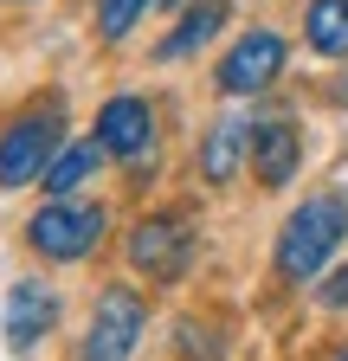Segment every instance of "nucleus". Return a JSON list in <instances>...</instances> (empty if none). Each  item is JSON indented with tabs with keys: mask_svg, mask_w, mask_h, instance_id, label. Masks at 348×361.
<instances>
[{
	"mask_svg": "<svg viewBox=\"0 0 348 361\" xmlns=\"http://www.w3.org/2000/svg\"><path fill=\"white\" fill-rule=\"evenodd\" d=\"M342 239H348V200H342V194H316V200H303V207L284 219V233H278V278L310 284L316 271L335 258Z\"/></svg>",
	"mask_w": 348,
	"mask_h": 361,
	"instance_id": "nucleus-1",
	"label": "nucleus"
},
{
	"mask_svg": "<svg viewBox=\"0 0 348 361\" xmlns=\"http://www.w3.org/2000/svg\"><path fill=\"white\" fill-rule=\"evenodd\" d=\"M194 258V233L181 213H149L136 233H129V264L142 271L149 284H174Z\"/></svg>",
	"mask_w": 348,
	"mask_h": 361,
	"instance_id": "nucleus-5",
	"label": "nucleus"
},
{
	"mask_svg": "<svg viewBox=\"0 0 348 361\" xmlns=\"http://www.w3.org/2000/svg\"><path fill=\"white\" fill-rule=\"evenodd\" d=\"M58 161V104L26 110L0 129V188H32Z\"/></svg>",
	"mask_w": 348,
	"mask_h": 361,
	"instance_id": "nucleus-3",
	"label": "nucleus"
},
{
	"mask_svg": "<svg viewBox=\"0 0 348 361\" xmlns=\"http://www.w3.org/2000/svg\"><path fill=\"white\" fill-rule=\"evenodd\" d=\"M329 361H348V348H335V355H329Z\"/></svg>",
	"mask_w": 348,
	"mask_h": 361,
	"instance_id": "nucleus-17",
	"label": "nucleus"
},
{
	"mask_svg": "<svg viewBox=\"0 0 348 361\" xmlns=\"http://www.w3.org/2000/svg\"><path fill=\"white\" fill-rule=\"evenodd\" d=\"M335 104H348V71H342V84H335Z\"/></svg>",
	"mask_w": 348,
	"mask_h": 361,
	"instance_id": "nucleus-16",
	"label": "nucleus"
},
{
	"mask_svg": "<svg viewBox=\"0 0 348 361\" xmlns=\"http://www.w3.org/2000/svg\"><path fill=\"white\" fill-rule=\"evenodd\" d=\"M97 161H104V142H77V149H65V155L46 168V194H52V200H65L71 188H84V180L97 174Z\"/></svg>",
	"mask_w": 348,
	"mask_h": 361,
	"instance_id": "nucleus-13",
	"label": "nucleus"
},
{
	"mask_svg": "<svg viewBox=\"0 0 348 361\" xmlns=\"http://www.w3.org/2000/svg\"><path fill=\"white\" fill-rule=\"evenodd\" d=\"M97 142H104V155H123V161L149 155V142H155V110L142 97H110L97 110Z\"/></svg>",
	"mask_w": 348,
	"mask_h": 361,
	"instance_id": "nucleus-7",
	"label": "nucleus"
},
{
	"mask_svg": "<svg viewBox=\"0 0 348 361\" xmlns=\"http://www.w3.org/2000/svg\"><path fill=\"white\" fill-rule=\"evenodd\" d=\"M303 39H310L323 59H348V0H310Z\"/></svg>",
	"mask_w": 348,
	"mask_h": 361,
	"instance_id": "nucleus-12",
	"label": "nucleus"
},
{
	"mask_svg": "<svg viewBox=\"0 0 348 361\" xmlns=\"http://www.w3.org/2000/svg\"><path fill=\"white\" fill-rule=\"evenodd\" d=\"M323 303H329V310H342V303H348V264H342V271H329V284H323Z\"/></svg>",
	"mask_w": 348,
	"mask_h": 361,
	"instance_id": "nucleus-15",
	"label": "nucleus"
},
{
	"mask_svg": "<svg viewBox=\"0 0 348 361\" xmlns=\"http://www.w3.org/2000/svg\"><path fill=\"white\" fill-rule=\"evenodd\" d=\"M239 161H251V129L226 116V123H213L206 142H200V174L213 180V188H226V180L239 174Z\"/></svg>",
	"mask_w": 348,
	"mask_h": 361,
	"instance_id": "nucleus-10",
	"label": "nucleus"
},
{
	"mask_svg": "<svg viewBox=\"0 0 348 361\" xmlns=\"http://www.w3.org/2000/svg\"><path fill=\"white\" fill-rule=\"evenodd\" d=\"M52 323H58V297H52L46 284L20 278V284L7 290V348H13V355H32L39 336H46Z\"/></svg>",
	"mask_w": 348,
	"mask_h": 361,
	"instance_id": "nucleus-8",
	"label": "nucleus"
},
{
	"mask_svg": "<svg viewBox=\"0 0 348 361\" xmlns=\"http://www.w3.org/2000/svg\"><path fill=\"white\" fill-rule=\"evenodd\" d=\"M278 71H284V39L258 26V32H245L220 59V90H226V97H258Z\"/></svg>",
	"mask_w": 348,
	"mask_h": 361,
	"instance_id": "nucleus-6",
	"label": "nucleus"
},
{
	"mask_svg": "<svg viewBox=\"0 0 348 361\" xmlns=\"http://www.w3.org/2000/svg\"><path fill=\"white\" fill-rule=\"evenodd\" d=\"M297 161H303V142H297L290 123H258L251 129V174H258V188H284V180L297 174Z\"/></svg>",
	"mask_w": 348,
	"mask_h": 361,
	"instance_id": "nucleus-9",
	"label": "nucleus"
},
{
	"mask_svg": "<svg viewBox=\"0 0 348 361\" xmlns=\"http://www.w3.org/2000/svg\"><path fill=\"white\" fill-rule=\"evenodd\" d=\"M149 7H155V0H97V32L116 45V39H129V26H136Z\"/></svg>",
	"mask_w": 348,
	"mask_h": 361,
	"instance_id": "nucleus-14",
	"label": "nucleus"
},
{
	"mask_svg": "<svg viewBox=\"0 0 348 361\" xmlns=\"http://www.w3.org/2000/svg\"><path fill=\"white\" fill-rule=\"evenodd\" d=\"M226 13H232V0H194V7L181 13V26H174V32L155 45V52H161V59H187V52H200V45L226 26Z\"/></svg>",
	"mask_w": 348,
	"mask_h": 361,
	"instance_id": "nucleus-11",
	"label": "nucleus"
},
{
	"mask_svg": "<svg viewBox=\"0 0 348 361\" xmlns=\"http://www.w3.org/2000/svg\"><path fill=\"white\" fill-rule=\"evenodd\" d=\"M142 329H149L142 297L129 290V284H110V290L97 297V310H91V329H84L77 361H129V355H136V342H142Z\"/></svg>",
	"mask_w": 348,
	"mask_h": 361,
	"instance_id": "nucleus-4",
	"label": "nucleus"
},
{
	"mask_svg": "<svg viewBox=\"0 0 348 361\" xmlns=\"http://www.w3.org/2000/svg\"><path fill=\"white\" fill-rule=\"evenodd\" d=\"M97 239H104V207H91V200H46L26 219V245L39 258H52V264H71L84 252H97Z\"/></svg>",
	"mask_w": 348,
	"mask_h": 361,
	"instance_id": "nucleus-2",
	"label": "nucleus"
}]
</instances>
